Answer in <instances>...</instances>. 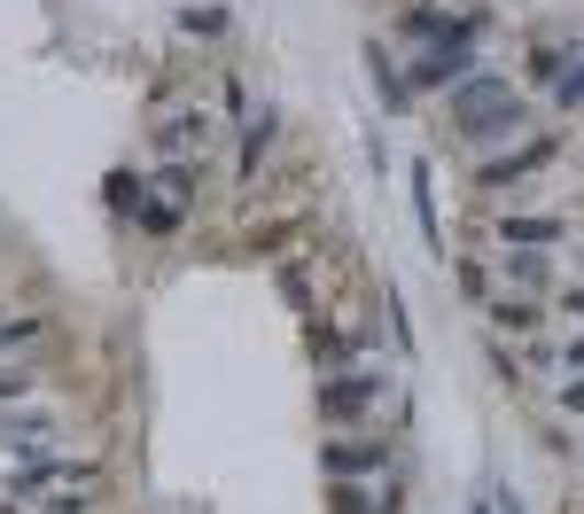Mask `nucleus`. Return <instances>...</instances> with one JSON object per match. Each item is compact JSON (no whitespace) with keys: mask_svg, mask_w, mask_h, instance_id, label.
I'll return each mask as SVG.
<instances>
[{"mask_svg":"<svg viewBox=\"0 0 584 514\" xmlns=\"http://www.w3.org/2000/svg\"><path fill=\"white\" fill-rule=\"evenodd\" d=\"M546 156H553V141H530L523 156H507V164H491L483 180H491V188H498V180H523V171H530V164H546Z\"/></svg>","mask_w":584,"mask_h":514,"instance_id":"7","label":"nucleus"},{"mask_svg":"<svg viewBox=\"0 0 584 514\" xmlns=\"http://www.w3.org/2000/svg\"><path fill=\"white\" fill-rule=\"evenodd\" d=\"M266 133H273V118H258V125L242 133V171H258V156H266Z\"/></svg>","mask_w":584,"mask_h":514,"instance_id":"9","label":"nucleus"},{"mask_svg":"<svg viewBox=\"0 0 584 514\" xmlns=\"http://www.w3.org/2000/svg\"><path fill=\"white\" fill-rule=\"evenodd\" d=\"M460 70H468V40L452 32L437 55H422V70H413V78H422V86H445V78H460Z\"/></svg>","mask_w":584,"mask_h":514,"instance_id":"3","label":"nucleus"},{"mask_svg":"<svg viewBox=\"0 0 584 514\" xmlns=\"http://www.w3.org/2000/svg\"><path fill=\"white\" fill-rule=\"evenodd\" d=\"M452 118H460V133H498V125H515L523 118V94L507 78H460V94H452Z\"/></svg>","mask_w":584,"mask_h":514,"instance_id":"1","label":"nucleus"},{"mask_svg":"<svg viewBox=\"0 0 584 514\" xmlns=\"http://www.w3.org/2000/svg\"><path fill=\"white\" fill-rule=\"evenodd\" d=\"M0 398H24V375H0Z\"/></svg>","mask_w":584,"mask_h":514,"instance_id":"12","label":"nucleus"},{"mask_svg":"<svg viewBox=\"0 0 584 514\" xmlns=\"http://www.w3.org/2000/svg\"><path fill=\"white\" fill-rule=\"evenodd\" d=\"M569 312H576V320H584V289H576V297H569Z\"/></svg>","mask_w":584,"mask_h":514,"instance_id":"15","label":"nucleus"},{"mask_svg":"<svg viewBox=\"0 0 584 514\" xmlns=\"http://www.w3.org/2000/svg\"><path fill=\"white\" fill-rule=\"evenodd\" d=\"M468 514H491V499H483V506H468Z\"/></svg>","mask_w":584,"mask_h":514,"instance_id":"16","label":"nucleus"},{"mask_svg":"<svg viewBox=\"0 0 584 514\" xmlns=\"http://www.w3.org/2000/svg\"><path fill=\"white\" fill-rule=\"evenodd\" d=\"M319 460H327V476H382V468H390V452H382V445H359V437H351V445H327Z\"/></svg>","mask_w":584,"mask_h":514,"instance_id":"2","label":"nucleus"},{"mask_svg":"<svg viewBox=\"0 0 584 514\" xmlns=\"http://www.w3.org/2000/svg\"><path fill=\"white\" fill-rule=\"evenodd\" d=\"M413 211H422V234H429V249H445V226H437V195H429V164H413Z\"/></svg>","mask_w":584,"mask_h":514,"instance_id":"5","label":"nucleus"},{"mask_svg":"<svg viewBox=\"0 0 584 514\" xmlns=\"http://www.w3.org/2000/svg\"><path fill=\"white\" fill-rule=\"evenodd\" d=\"M553 94H561V102H584V63H576V70H569V78L553 86Z\"/></svg>","mask_w":584,"mask_h":514,"instance_id":"11","label":"nucleus"},{"mask_svg":"<svg viewBox=\"0 0 584 514\" xmlns=\"http://www.w3.org/2000/svg\"><path fill=\"white\" fill-rule=\"evenodd\" d=\"M110 203H117V211H133V203H141V188H133V171H110Z\"/></svg>","mask_w":584,"mask_h":514,"instance_id":"10","label":"nucleus"},{"mask_svg":"<svg viewBox=\"0 0 584 514\" xmlns=\"http://www.w3.org/2000/svg\"><path fill=\"white\" fill-rule=\"evenodd\" d=\"M569 367H576V375H584V335H576V343H569Z\"/></svg>","mask_w":584,"mask_h":514,"instance_id":"13","label":"nucleus"},{"mask_svg":"<svg viewBox=\"0 0 584 514\" xmlns=\"http://www.w3.org/2000/svg\"><path fill=\"white\" fill-rule=\"evenodd\" d=\"M561 398H569V405H576V413H584V382H569V390H561Z\"/></svg>","mask_w":584,"mask_h":514,"instance_id":"14","label":"nucleus"},{"mask_svg":"<svg viewBox=\"0 0 584 514\" xmlns=\"http://www.w3.org/2000/svg\"><path fill=\"white\" fill-rule=\"evenodd\" d=\"M367 398H374V382H367V375H344V382H327V390H319V413L336 421V413H359Z\"/></svg>","mask_w":584,"mask_h":514,"instance_id":"4","label":"nucleus"},{"mask_svg":"<svg viewBox=\"0 0 584 514\" xmlns=\"http://www.w3.org/2000/svg\"><path fill=\"white\" fill-rule=\"evenodd\" d=\"M498 234H507L515 249H546V242H561V226H553V219H507Z\"/></svg>","mask_w":584,"mask_h":514,"instance_id":"6","label":"nucleus"},{"mask_svg":"<svg viewBox=\"0 0 584 514\" xmlns=\"http://www.w3.org/2000/svg\"><path fill=\"white\" fill-rule=\"evenodd\" d=\"M367 70H374V94H382V102L397 110V102H405V86H397V70H390V55H382L374 40H367Z\"/></svg>","mask_w":584,"mask_h":514,"instance_id":"8","label":"nucleus"}]
</instances>
